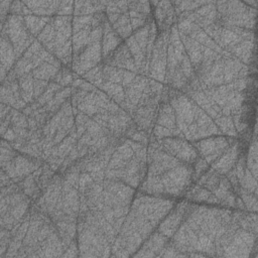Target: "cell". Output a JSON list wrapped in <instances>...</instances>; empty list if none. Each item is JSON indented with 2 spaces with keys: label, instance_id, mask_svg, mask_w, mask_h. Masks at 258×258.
<instances>
[{
  "label": "cell",
  "instance_id": "cell-1",
  "mask_svg": "<svg viewBox=\"0 0 258 258\" xmlns=\"http://www.w3.org/2000/svg\"><path fill=\"white\" fill-rule=\"evenodd\" d=\"M157 141L167 153L189 165H192L199 156L194 144L184 137H165Z\"/></svg>",
  "mask_w": 258,
  "mask_h": 258
},
{
  "label": "cell",
  "instance_id": "cell-2",
  "mask_svg": "<svg viewBox=\"0 0 258 258\" xmlns=\"http://www.w3.org/2000/svg\"><path fill=\"white\" fill-rule=\"evenodd\" d=\"M150 6L157 32L169 31L177 24L178 19L172 1H153L150 2Z\"/></svg>",
  "mask_w": 258,
  "mask_h": 258
},
{
  "label": "cell",
  "instance_id": "cell-3",
  "mask_svg": "<svg viewBox=\"0 0 258 258\" xmlns=\"http://www.w3.org/2000/svg\"><path fill=\"white\" fill-rule=\"evenodd\" d=\"M124 40L117 34L114 30L108 19L103 25V34H102V57L106 58L111 54Z\"/></svg>",
  "mask_w": 258,
  "mask_h": 258
},
{
  "label": "cell",
  "instance_id": "cell-4",
  "mask_svg": "<svg viewBox=\"0 0 258 258\" xmlns=\"http://www.w3.org/2000/svg\"><path fill=\"white\" fill-rule=\"evenodd\" d=\"M184 200L187 202L195 203H206L211 205H220L219 199L212 194L207 188L199 185L198 183H192L184 194Z\"/></svg>",
  "mask_w": 258,
  "mask_h": 258
}]
</instances>
